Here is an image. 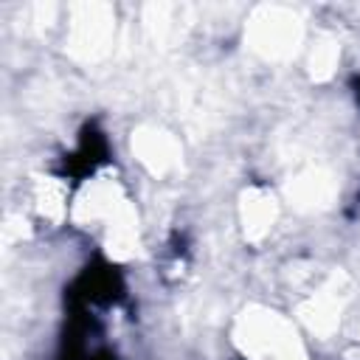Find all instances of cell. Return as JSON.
<instances>
[{"label":"cell","mask_w":360,"mask_h":360,"mask_svg":"<svg viewBox=\"0 0 360 360\" xmlns=\"http://www.w3.org/2000/svg\"><path fill=\"white\" fill-rule=\"evenodd\" d=\"M231 343L245 360H309L307 335L295 318L264 304H250L233 318Z\"/></svg>","instance_id":"1"},{"label":"cell","mask_w":360,"mask_h":360,"mask_svg":"<svg viewBox=\"0 0 360 360\" xmlns=\"http://www.w3.org/2000/svg\"><path fill=\"white\" fill-rule=\"evenodd\" d=\"M349 290H352V281L343 273H332L321 284L307 290L292 307V318L301 326V332L318 340L335 338L346 321V307L352 298Z\"/></svg>","instance_id":"2"},{"label":"cell","mask_w":360,"mask_h":360,"mask_svg":"<svg viewBox=\"0 0 360 360\" xmlns=\"http://www.w3.org/2000/svg\"><path fill=\"white\" fill-rule=\"evenodd\" d=\"M248 45L267 62H287L307 48V31L292 8L262 6L245 28Z\"/></svg>","instance_id":"3"},{"label":"cell","mask_w":360,"mask_h":360,"mask_svg":"<svg viewBox=\"0 0 360 360\" xmlns=\"http://www.w3.org/2000/svg\"><path fill=\"white\" fill-rule=\"evenodd\" d=\"M129 200L124 183L112 172H98L87 177L76 191L70 202V222L79 228H96L101 231L104 222Z\"/></svg>","instance_id":"4"},{"label":"cell","mask_w":360,"mask_h":360,"mask_svg":"<svg viewBox=\"0 0 360 360\" xmlns=\"http://www.w3.org/2000/svg\"><path fill=\"white\" fill-rule=\"evenodd\" d=\"M278 219H281V197L276 188L264 183H250L242 188L239 202H236V222L248 245L267 242Z\"/></svg>","instance_id":"5"},{"label":"cell","mask_w":360,"mask_h":360,"mask_svg":"<svg viewBox=\"0 0 360 360\" xmlns=\"http://www.w3.org/2000/svg\"><path fill=\"white\" fill-rule=\"evenodd\" d=\"M129 152H132L135 163L152 177L172 174L183 160V146H180L177 135L158 124L135 127L129 135Z\"/></svg>","instance_id":"6"},{"label":"cell","mask_w":360,"mask_h":360,"mask_svg":"<svg viewBox=\"0 0 360 360\" xmlns=\"http://www.w3.org/2000/svg\"><path fill=\"white\" fill-rule=\"evenodd\" d=\"M115 22L104 6H79L68 28V45L82 59H98L107 53Z\"/></svg>","instance_id":"7"},{"label":"cell","mask_w":360,"mask_h":360,"mask_svg":"<svg viewBox=\"0 0 360 360\" xmlns=\"http://www.w3.org/2000/svg\"><path fill=\"white\" fill-rule=\"evenodd\" d=\"M70 202H73V191L65 177H56L48 172L31 177L25 191V205L37 222L42 225L70 222Z\"/></svg>","instance_id":"8"},{"label":"cell","mask_w":360,"mask_h":360,"mask_svg":"<svg viewBox=\"0 0 360 360\" xmlns=\"http://www.w3.org/2000/svg\"><path fill=\"white\" fill-rule=\"evenodd\" d=\"M101 248L112 262H132L141 250V214L132 200H127L98 231Z\"/></svg>","instance_id":"9"},{"label":"cell","mask_w":360,"mask_h":360,"mask_svg":"<svg viewBox=\"0 0 360 360\" xmlns=\"http://www.w3.org/2000/svg\"><path fill=\"white\" fill-rule=\"evenodd\" d=\"M335 177L326 172V169H315V166H309V169H304V172H298L292 180H290V186H287V200H290V205L292 208H298V211H318V208H323V205H329V200L335 197Z\"/></svg>","instance_id":"10"},{"label":"cell","mask_w":360,"mask_h":360,"mask_svg":"<svg viewBox=\"0 0 360 360\" xmlns=\"http://www.w3.org/2000/svg\"><path fill=\"white\" fill-rule=\"evenodd\" d=\"M304 56H307L304 65H307L309 79L312 82H329L338 73V65H340V39L329 31H321L304 48Z\"/></svg>","instance_id":"11"}]
</instances>
